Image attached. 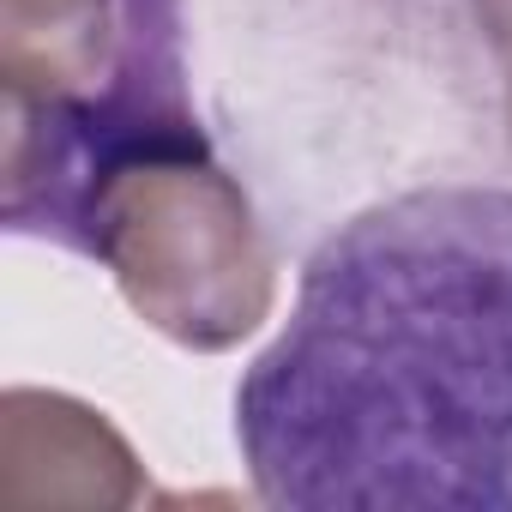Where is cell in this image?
<instances>
[{
    "instance_id": "cell-1",
    "label": "cell",
    "mask_w": 512,
    "mask_h": 512,
    "mask_svg": "<svg viewBox=\"0 0 512 512\" xmlns=\"http://www.w3.org/2000/svg\"><path fill=\"white\" fill-rule=\"evenodd\" d=\"M290 512H512V193L416 187L338 223L235 386Z\"/></svg>"
},
{
    "instance_id": "cell-2",
    "label": "cell",
    "mask_w": 512,
    "mask_h": 512,
    "mask_svg": "<svg viewBox=\"0 0 512 512\" xmlns=\"http://www.w3.org/2000/svg\"><path fill=\"white\" fill-rule=\"evenodd\" d=\"M0 211L79 260L121 181L211 157L181 0H0Z\"/></svg>"
},
{
    "instance_id": "cell-3",
    "label": "cell",
    "mask_w": 512,
    "mask_h": 512,
    "mask_svg": "<svg viewBox=\"0 0 512 512\" xmlns=\"http://www.w3.org/2000/svg\"><path fill=\"white\" fill-rule=\"evenodd\" d=\"M91 260L139 320L187 350H229L272 308V253L247 193L211 163H157L121 181Z\"/></svg>"
},
{
    "instance_id": "cell-4",
    "label": "cell",
    "mask_w": 512,
    "mask_h": 512,
    "mask_svg": "<svg viewBox=\"0 0 512 512\" xmlns=\"http://www.w3.org/2000/svg\"><path fill=\"white\" fill-rule=\"evenodd\" d=\"M470 13H476L488 49L500 55V73H506V139H512V0H470Z\"/></svg>"
}]
</instances>
